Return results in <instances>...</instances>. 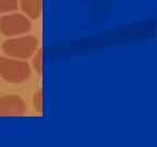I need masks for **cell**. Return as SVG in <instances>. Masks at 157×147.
<instances>
[{
    "instance_id": "8",
    "label": "cell",
    "mask_w": 157,
    "mask_h": 147,
    "mask_svg": "<svg viewBox=\"0 0 157 147\" xmlns=\"http://www.w3.org/2000/svg\"><path fill=\"white\" fill-rule=\"evenodd\" d=\"M33 107L37 112H42L43 110V92L42 89H37L33 95Z\"/></svg>"
},
{
    "instance_id": "7",
    "label": "cell",
    "mask_w": 157,
    "mask_h": 147,
    "mask_svg": "<svg viewBox=\"0 0 157 147\" xmlns=\"http://www.w3.org/2000/svg\"><path fill=\"white\" fill-rule=\"evenodd\" d=\"M35 52H36V54L33 57L32 66H33V69L35 70V72L40 74L43 70V51H42V49H38V50H36Z\"/></svg>"
},
{
    "instance_id": "6",
    "label": "cell",
    "mask_w": 157,
    "mask_h": 147,
    "mask_svg": "<svg viewBox=\"0 0 157 147\" xmlns=\"http://www.w3.org/2000/svg\"><path fill=\"white\" fill-rule=\"evenodd\" d=\"M17 9V0H0V13L12 12Z\"/></svg>"
},
{
    "instance_id": "4",
    "label": "cell",
    "mask_w": 157,
    "mask_h": 147,
    "mask_svg": "<svg viewBox=\"0 0 157 147\" xmlns=\"http://www.w3.org/2000/svg\"><path fill=\"white\" fill-rule=\"evenodd\" d=\"M26 111V104L17 95H7L0 99V115L19 117Z\"/></svg>"
},
{
    "instance_id": "3",
    "label": "cell",
    "mask_w": 157,
    "mask_h": 147,
    "mask_svg": "<svg viewBox=\"0 0 157 147\" xmlns=\"http://www.w3.org/2000/svg\"><path fill=\"white\" fill-rule=\"evenodd\" d=\"M31 29V21L22 14L5 15L0 20V31L6 36H17Z\"/></svg>"
},
{
    "instance_id": "5",
    "label": "cell",
    "mask_w": 157,
    "mask_h": 147,
    "mask_svg": "<svg viewBox=\"0 0 157 147\" xmlns=\"http://www.w3.org/2000/svg\"><path fill=\"white\" fill-rule=\"evenodd\" d=\"M23 12L29 17L37 20L42 13V0H20Z\"/></svg>"
},
{
    "instance_id": "1",
    "label": "cell",
    "mask_w": 157,
    "mask_h": 147,
    "mask_svg": "<svg viewBox=\"0 0 157 147\" xmlns=\"http://www.w3.org/2000/svg\"><path fill=\"white\" fill-rule=\"evenodd\" d=\"M0 75L9 83H23L31 76V66L19 59L2 57L0 58Z\"/></svg>"
},
{
    "instance_id": "2",
    "label": "cell",
    "mask_w": 157,
    "mask_h": 147,
    "mask_svg": "<svg viewBox=\"0 0 157 147\" xmlns=\"http://www.w3.org/2000/svg\"><path fill=\"white\" fill-rule=\"evenodd\" d=\"M38 42L33 36H23L8 39L3 43L2 49L6 55L15 59H27L37 50Z\"/></svg>"
}]
</instances>
